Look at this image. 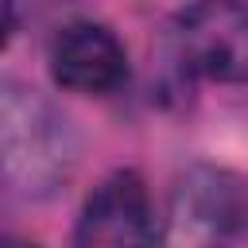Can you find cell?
<instances>
[{"label": "cell", "instance_id": "cell-6", "mask_svg": "<svg viewBox=\"0 0 248 248\" xmlns=\"http://www.w3.org/2000/svg\"><path fill=\"white\" fill-rule=\"evenodd\" d=\"M0 248H39V244H31V240H19V236H4V244Z\"/></svg>", "mask_w": 248, "mask_h": 248}, {"label": "cell", "instance_id": "cell-1", "mask_svg": "<svg viewBox=\"0 0 248 248\" xmlns=\"http://www.w3.org/2000/svg\"><path fill=\"white\" fill-rule=\"evenodd\" d=\"M78 163V136L62 108L39 89L8 78L0 85V167L19 198L54 194Z\"/></svg>", "mask_w": 248, "mask_h": 248}, {"label": "cell", "instance_id": "cell-2", "mask_svg": "<svg viewBox=\"0 0 248 248\" xmlns=\"http://www.w3.org/2000/svg\"><path fill=\"white\" fill-rule=\"evenodd\" d=\"M248 217L244 182L225 170L198 163L178 174L167 205L163 248H229Z\"/></svg>", "mask_w": 248, "mask_h": 248}, {"label": "cell", "instance_id": "cell-4", "mask_svg": "<svg viewBox=\"0 0 248 248\" xmlns=\"http://www.w3.org/2000/svg\"><path fill=\"white\" fill-rule=\"evenodd\" d=\"M155 240V209L143 178L136 170H112L85 198L74 248H151Z\"/></svg>", "mask_w": 248, "mask_h": 248}, {"label": "cell", "instance_id": "cell-5", "mask_svg": "<svg viewBox=\"0 0 248 248\" xmlns=\"http://www.w3.org/2000/svg\"><path fill=\"white\" fill-rule=\"evenodd\" d=\"M50 78L66 93L105 97L128 81V50L108 23L74 19L50 39Z\"/></svg>", "mask_w": 248, "mask_h": 248}, {"label": "cell", "instance_id": "cell-3", "mask_svg": "<svg viewBox=\"0 0 248 248\" xmlns=\"http://www.w3.org/2000/svg\"><path fill=\"white\" fill-rule=\"evenodd\" d=\"M182 62L213 81H248V4H190L174 16Z\"/></svg>", "mask_w": 248, "mask_h": 248}]
</instances>
